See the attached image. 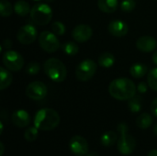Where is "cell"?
Listing matches in <instances>:
<instances>
[{
	"mask_svg": "<svg viewBox=\"0 0 157 156\" xmlns=\"http://www.w3.org/2000/svg\"><path fill=\"white\" fill-rule=\"evenodd\" d=\"M137 87L134 83L125 77L114 79L109 86V92L112 97L118 100H130L136 94Z\"/></svg>",
	"mask_w": 157,
	"mask_h": 156,
	"instance_id": "cell-1",
	"label": "cell"
},
{
	"mask_svg": "<svg viewBox=\"0 0 157 156\" xmlns=\"http://www.w3.org/2000/svg\"><path fill=\"white\" fill-rule=\"evenodd\" d=\"M60 124L59 114L52 108L40 109L34 118V126L40 131H52Z\"/></svg>",
	"mask_w": 157,
	"mask_h": 156,
	"instance_id": "cell-2",
	"label": "cell"
},
{
	"mask_svg": "<svg viewBox=\"0 0 157 156\" xmlns=\"http://www.w3.org/2000/svg\"><path fill=\"white\" fill-rule=\"evenodd\" d=\"M45 74L55 83H62L67 76V70L64 63L57 58H50L43 64Z\"/></svg>",
	"mask_w": 157,
	"mask_h": 156,
	"instance_id": "cell-3",
	"label": "cell"
},
{
	"mask_svg": "<svg viewBox=\"0 0 157 156\" xmlns=\"http://www.w3.org/2000/svg\"><path fill=\"white\" fill-rule=\"evenodd\" d=\"M119 132H120V137L118 139V150L119 152L123 154V155H130L132 154L136 147V141L132 136L129 134L128 131V126L126 123H120L117 127Z\"/></svg>",
	"mask_w": 157,
	"mask_h": 156,
	"instance_id": "cell-4",
	"label": "cell"
},
{
	"mask_svg": "<svg viewBox=\"0 0 157 156\" xmlns=\"http://www.w3.org/2000/svg\"><path fill=\"white\" fill-rule=\"evenodd\" d=\"M52 17V10L47 4L40 3L33 6L30 10V18L32 22L39 26H44L50 23Z\"/></svg>",
	"mask_w": 157,
	"mask_h": 156,
	"instance_id": "cell-5",
	"label": "cell"
},
{
	"mask_svg": "<svg viewBox=\"0 0 157 156\" xmlns=\"http://www.w3.org/2000/svg\"><path fill=\"white\" fill-rule=\"evenodd\" d=\"M97 68V63L93 60L86 59L77 65L75 70V75L79 81L86 82L95 75Z\"/></svg>",
	"mask_w": 157,
	"mask_h": 156,
	"instance_id": "cell-6",
	"label": "cell"
},
{
	"mask_svg": "<svg viewBox=\"0 0 157 156\" xmlns=\"http://www.w3.org/2000/svg\"><path fill=\"white\" fill-rule=\"evenodd\" d=\"M39 43L48 53H53L60 48V41L52 31H42L39 36Z\"/></svg>",
	"mask_w": 157,
	"mask_h": 156,
	"instance_id": "cell-7",
	"label": "cell"
},
{
	"mask_svg": "<svg viewBox=\"0 0 157 156\" xmlns=\"http://www.w3.org/2000/svg\"><path fill=\"white\" fill-rule=\"evenodd\" d=\"M3 63L9 71L18 72L24 65V59L22 55L16 51H6L3 55Z\"/></svg>",
	"mask_w": 157,
	"mask_h": 156,
	"instance_id": "cell-8",
	"label": "cell"
},
{
	"mask_svg": "<svg viewBox=\"0 0 157 156\" xmlns=\"http://www.w3.org/2000/svg\"><path fill=\"white\" fill-rule=\"evenodd\" d=\"M26 95L32 100H41L47 95V86L40 81H34L26 87Z\"/></svg>",
	"mask_w": 157,
	"mask_h": 156,
	"instance_id": "cell-9",
	"label": "cell"
},
{
	"mask_svg": "<svg viewBox=\"0 0 157 156\" xmlns=\"http://www.w3.org/2000/svg\"><path fill=\"white\" fill-rule=\"evenodd\" d=\"M37 38V29L32 24H27L19 28L17 33V40L24 44L29 45L35 41Z\"/></svg>",
	"mask_w": 157,
	"mask_h": 156,
	"instance_id": "cell-10",
	"label": "cell"
},
{
	"mask_svg": "<svg viewBox=\"0 0 157 156\" xmlns=\"http://www.w3.org/2000/svg\"><path fill=\"white\" fill-rule=\"evenodd\" d=\"M69 148L75 156H86L88 154V143L87 141L79 135L72 137L69 143Z\"/></svg>",
	"mask_w": 157,
	"mask_h": 156,
	"instance_id": "cell-11",
	"label": "cell"
},
{
	"mask_svg": "<svg viewBox=\"0 0 157 156\" xmlns=\"http://www.w3.org/2000/svg\"><path fill=\"white\" fill-rule=\"evenodd\" d=\"M93 30L90 26L86 24H79L72 31L74 40L77 42H86L92 38Z\"/></svg>",
	"mask_w": 157,
	"mask_h": 156,
	"instance_id": "cell-12",
	"label": "cell"
},
{
	"mask_svg": "<svg viewBox=\"0 0 157 156\" xmlns=\"http://www.w3.org/2000/svg\"><path fill=\"white\" fill-rule=\"evenodd\" d=\"M108 30L112 36L117 37V38H121V37H124L128 33L129 27L124 21L116 19V20H112L109 24Z\"/></svg>",
	"mask_w": 157,
	"mask_h": 156,
	"instance_id": "cell-13",
	"label": "cell"
},
{
	"mask_svg": "<svg viewBox=\"0 0 157 156\" xmlns=\"http://www.w3.org/2000/svg\"><path fill=\"white\" fill-rule=\"evenodd\" d=\"M136 47L143 52H152L157 47V40L152 36H142L136 41Z\"/></svg>",
	"mask_w": 157,
	"mask_h": 156,
	"instance_id": "cell-14",
	"label": "cell"
},
{
	"mask_svg": "<svg viewBox=\"0 0 157 156\" xmlns=\"http://www.w3.org/2000/svg\"><path fill=\"white\" fill-rule=\"evenodd\" d=\"M12 122L14 125H16L18 128H24L27 127L30 122V116L29 114L24 110V109H18L16 110L12 114Z\"/></svg>",
	"mask_w": 157,
	"mask_h": 156,
	"instance_id": "cell-15",
	"label": "cell"
},
{
	"mask_svg": "<svg viewBox=\"0 0 157 156\" xmlns=\"http://www.w3.org/2000/svg\"><path fill=\"white\" fill-rule=\"evenodd\" d=\"M118 0H98V8L105 13H113L118 8Z\"/></svg>",
	"mask_w": 157,
	"mask_h": 156,
	"instance_id": "cell-16",
	"label": "cell"
},
{
	"mask_svg": "<svg viewBox=\"0 0 157 156\" xmlns=\"http://www.w3.org/2000/svg\"><path fill=\"white\" fill-rule=\"evenodd\" d=\"M0 89L1 90H5L6 88H7L13 80V75L11 74V73L9 72L8 69H6L5 67H1L0 68Z\"/></svg>",
	"mask_w": 157,
	"mask_h": 156,
	"instance_id": "cell-17",
	"label": "cell"
},
{
	"mask_svg": "<svg viewBox=\"0 0 157 156\" xmlns=\"http://www.w3.org/2000/svg\"><path fill=\"white\" fill-rule=\"evenodd\" d=\"M147 72H148V66L141 63H134L130 68V74L134 78H142L147 74Z\"/></svg>",
	"mask_w": 157,
	"mask_h": 156,
	"instance_id": "cell-18",
	"label": "cell"
},
{
	"mask_svg": "<svg viewBox=\"0 0 157 156\" xmlns=\"http://www.w3.org/2000/svg\"><path fill=\"white\" fill-rule=\"evenodd\" d=\"M30 10L31 8L29 6V4L25 0H18L14 5V11L19 17L27 16L29 13H30Z\"/></svg>",
	"mask_w": 157,
	"mask_h": 156,
	"instance_id": "cell-19",
	"label": "cell"
},
{
	"mask_svg": "<svg viewBox=\"0 0 157 156\" xmlns=\"http://www.w3.org/2000/svg\"><path fill=\"white\" fill-rule=\"evenodd\" d=\"M117 141H118V136H117L116 132H114L112 131H106L104 134H102V136L100 138V143L105 147H110V146L114 145Z\"/></svg>",
	"mask_w": 157,
	"mask_h": 156,
	"instance_id": "cell-20",
	"label": "cell"
},
{
	"mask_svg": "<svg viewBox=\"0 0 157 156\" xmlns=\"http://www.w3.org/2000/svg\"><path fill=\"white\" fill-rule=\"evenodd\" d=\"M137 126L142 130H146L150 128L153 124V117L148 113H143L141 114L137 120H136Z\"/></svg>",
	"mask_w": 157,
	"mask_h": 156,
	"instance_id": "cell-21",
	"label": "cell"
},
{
	"mask_svg": "<svg viewBox=\"0 0 157 156\" xmlns=\"http://www.w3.org/2000/svg\"><path fill=\"white\" fill-rule=\"evenodd\" d=\"M115 63V56L111 52H104L98 58V63L101 67L110 68Z\"/></svg>",
	"mask_w": 157,
	"mask_h": 156,
	"instance_id": "cell-22",
	"label": "cell"
},
{
	"mask_svg": "<svg viewBox=\"0 0 157 156\" xmlns=\"http://www.w3.org/2000/svg\"><path fill=\"white\" fill-rule=\"evenodd\" d=\"M62 48H63V52L65 54H67V55H70V56L75 55L79 51L78 45L76 43L73 42V41H68V42L63 43V46H62Z\"/></svg>",
	"mask_w": 157,
	"mask_h": 156,
	"instance_id": "cell-23",
	"label": "cell"
},
{
	"mask_svg": "<svg viewBox=\"0 0 157 156\" xmlns=\"http://www.w3.org/2000/svg\"><path fill=\"white\" fill-rule=\"evenodd\" d=\"M128 106H129V109L131 110V112L132 113L140 112L142 109V98L140 97L134 96L132 98L129 100Z\"/></svg>",
	"mask_w": 157,
	"mask_h": 156,
	"instance_id": "cell-24",
	"label": "cell"
},
{
	"mask_svg": "<svg viewBox=\"0 0 157 156\" xmlns=\"http://www.w3.org/2000/svg\"><path fill=\"white\" fill-rule=\"evenodd\" d=\"M14 6L7 0H1L0 2V13L3 17H10L13 13Z\"/></svg>",
	"mask_w": 157,
	"mask_h": 156,
	"instance_id": "cell-25",
	"label": "cell"
},
{
	"mask_svg": "<svg viewBox=\"0 0 157 156\" xmlns=\"http://www.w3.org/2000/svg\"><path fill=\"white\" fill-rule=\"evenodd\" d=\"M147 84L152 90L157 91V67L149 72L147 75Z\"/></svg>",
	"mask_w": 157,
	"mask_h": 156,
	"instance_id": "cell-26",
	"label": "cell"
},
{
	"mask_svg": "<svg viewBox=\"0 0 157 156\" xmlns=\"http://www.w3.org/2000/svg\"><path fill=\"white\" fill-rule=\"evenodd\" d=\"M38 128L37 127H29V129H27L24 132V138L26 141L28 142H34L37 140L38 135H39V131H38Z\"/></svg>",
	"mask_w": 157,
	"mask_h": 156,
	"instance_id": "cell-27",
	"label": "cell"
},
{
	"mask_svg": "<svg viewBox=\"0 0 157 156\" xmlns=\"http://www.w3.org/2000/svg\"><path fill=\"white\" fill-rule=\"evenodd\" d=\"M52 31L55 35H63L65 33V26L61 21H55L52 24Z\"/></svg>",
	"mask_w": 157,
	"mask_h": 156,
	"instance_id": "cell-28",
	"label": "cell"
},
{
	"mask_svg": "<svg viewBox=\"0 0 157 156\" xmlns=\"http://www.w3.org/2000/svg\"><path fill=\"white\" fill-rule=\"evenodd\" d=\"M135 6L134 0H123L121 4V8L124 12H131L135 8Z\"/></svg>",
	"mask_w": 157,
	"mask_h": 156,
	"instance_id": "cell-29",
	"label": "cell"
},
{
	"mask_svg": "<svg viewBox=\"0 0 157 156\" xmlns=\"http://www.w3.org/2000/svg\"><path fill=\"white\" fill-rule=\"evenodd\" d=\"M40 67V64L36 62H31L28 64L27 68H26V72L29 75H35L36 74L39 73Z\"/></svg>",
	"mask_w": 157,
	"mask_h": 156,
	"instance_id": "cell-30",
	"label": "cell"
},
{
	"mask_svg": "<svg viewBox=\"0 0 157 156\" xmlns=\"http://www.w3.org/2000/svg\"><path fill=\"white\" fill-rule=\"evenodd\" d=\"M137 90L141 93V94H144L147 92V84L145 82H141L139 83V85L137 86Z\"/></svg>",
	"mask_w": 157,
	"mask_h": 156,
	"instance_id": "cell-31",
	"label": "cell"
},
{
	"mask_svg": "<svg viewBox=\"0 0 157 156\" xmlns=\"http://www.w3.org/2000/svg\"><path fill=\"white\" fill-rule=\"evenodd\" d=\"M151 111L155 117H157V97L154 99V101L151 104Z\"/></svg>",
	"mask_w": 157,
	"mask_h": 156,
	"instance_id": "cell-32",
	"label": "cell"
},
{
	"mask_svg": "<svg viewBox=\"0 0 157 156\" xmlns=\"http://www.w3.org/2000/svg\"><path fill=\"white\" fill-rule=\"evenodd\" d=\"M11 45H12V43H11L10 40H5V41H4V43H3V45L1 47V50H3L4 48H10Z\"/></svg>",
	"mask_w": 157,
	"mask_h": 156,
	"instance_id": "cell-33",
	"label": "cell"
},
{
	"mask_svg": "<svg viewBox=\"0 0 157 156\" xmlns=\"http://www.w3.org/2000/svg\"><path fill=\"white\" fill-rule=\"evenodd\" d=\"M5 152V146L3 143H0V156H3Z\"/></svg>",
	"mask_w": 157,
	"mask_h": 156,
	"instance_id": "cell-34",
	"label": "cell"
},
{
	"mask_svg": "<svg viewBox=\"0 0 157 156\" xmlns=\"http://www.w3.org/2000/svg\"><path fill=\"white\" fill-rule=\"evenodd\" d=\"M153 62H154L155 64L157 65V50L154 52V54H153Z\"/></svg>",
	"mask_w": 157,
	"mask_h": 156,
	"instance_id": "cell-35",
	"label": "cell"
},
{
	"mask_svg": "<svg viewBox=\"0 0 157 156\" xmlns=\"http://www.w3.org/2000/svg\"><path fill=\"white\" fill-rule=\"evenodd\" d=\"M147 156H157V150H155H155H152V151H150Z\"/></svg>",
	"mask_w": 157,
	"mask_h": 156,
	"instance_id": "cell-36",
	"label": "cell"
},
{
	"mask_svg": "<svg viewBox=\"0 0 157 156\" xmlns=\"http://www.w3.org/2000/svg\"><path fill=\"white\" fill-rule=\"evenodd\" d=\"M86 156H99V154L98 153H96V152H91V153L87 154Z\"/></svg>",
	"mask_w": 157,
	"mask_h": 156,
	"instance_id": "cell-37",
	"label": "cell"
},
{
	"mask_svg": "<svg viewBox=\"0 0 157 156\" xmlns=\"http://www.w3.org/2000/svg\"><path fill=\"white\" fill-rule=\"evenodd\" d=\"M3 131H4V124H3V121L0 122V134L3 133Z\"/></svg>",
	"mask_w": 157,
	"mask_h": 156,
	"instance_id": "cell-38",
	"label": "cell"
},
{
	"mask_svg": "<svg viewBox=\"0 0 157 156\" xmlns=\"http://www.w3.org/2000/svg\"><path fill=\"white\" fill-rule=\"evenodd\" d=\"M154 133L157 136V122L155 124V126H154Z\"/></svg>",
	"mask_w": 157,
	"mask_h": 156,
	"instance_id": "cell-39",
	"label": "cell"
},
{
	"mask_svg": "<svg viewBox=\"0 0 157 156\" xmlns=\"http://www.w3.org/2000/svg\"><path fill=\"white\" fill-rule=\"evenodd\" d=\"M47 1H49V2H52L53 0H47Z\"/></svg>",
	"mask_w": 157,
	"mask_h": 156,
	"instance_id": "cell-40",
	"label": "cell"
},
{
	"mask_svg": "<svg viewBox=\"0 0 157 156\" xmlns=\"http://www.w3.org/2000/svg\"><path fill=\"white\" fill-rule=\"evenodd\" d=\"M34 1H40V0H34Z\"/></svg>",
	"mask_w": 157,
	"mask_h": 156,
	"instance_id": "cell-41",
	"label": "cell"
},
{
	"mask_svg": "<svg viewBox=\"0 0 157 156\" xmlns=\"http://www.w3.org/2000/svg\"><path fill=\"white\" fill-rule=\"evenodd\" d=\"M156 1H157V0H156Z\"/></svg>",
	"mask_w": 157,
	"mask_h": 156,
	"instance_id": "cell-42",
	"label": "cell"
}]
</instances>
